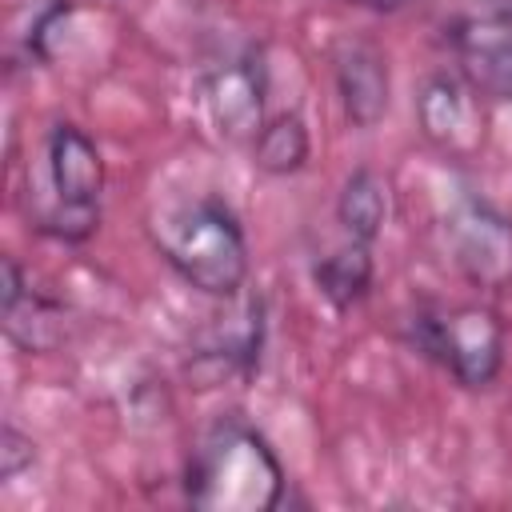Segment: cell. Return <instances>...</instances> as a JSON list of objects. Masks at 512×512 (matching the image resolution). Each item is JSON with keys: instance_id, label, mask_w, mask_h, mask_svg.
<instances>
[{"instance_id": "14", "label": "cell", "mask_w": 512, "mask_h": 512, "mask_svg": "<svg viewBox=\"0 0 512 512\" xmlns=\"http://www.w3.org/2000/svg\"><path fill=\"white\" fill-rule=\"evenodd\" d=\"M32 440L24 436V432H16L12 424H4V432H0V476L4 480H12L16 472H24L28 464H32Z\"/></svg>"}, {"instance_id": "11", "label": "cell", "mask_w": 512, "mask_h": 512, "mask_svg": "<svg viewBox=\"0 0 512 512\" xmlns=\"http://www.w3.org/2000/svg\"><path fill=\"white\" fill-rule=\"evenodd\" d=\"M0 312H4L8 340L16 348H24V352H48V348H56L64 340V308L44 300V296H36L32 288L16 304H8Z\"/></svg>"}, {"instance_id": "15", "label": "cell", "mask_w": 512, "mask_h": 512, "mask_svg": "<svg viewBox=\"0 0 512 512\" xmlns=\"http://www.w3.org/2000/svg\"><path fill=\"white\" fill-rule=\"evenodd\" d=\"M24 292H28V284H24L20 268H16V260H12V256H4V260H0V308L16 304Z\"/></svg>"}, {"instance_id": "5", "label": "cell", "mask_w": 512, "mask_h": 512, "mask_svg": "<svg viewBox=\"0 0 512 512\" xmlns=\"http://www.w3.org/2000/svg\"><path fill=\"white\" fill-rule=\"evenodd\" d=\"M448 244L464 276L488 292L512 284V220L480 200H464L448 216Z\"/></svg>"}, {"instance_id": "1", "label": "cell", "mask_w": 512, "mask_h": 512, "mask_svg": "<svg viewBox=\"0 0 512 512\" xmlns=\"http://www.w3.org/2000/svg\"><path fill=\"white\" fill-rule=\"evenodd\" d=\"M188 500L204 512H268L284 496V468L240 420H220L200 440L188 464Z\"/></svg>"}, {"instance_id": "4", "label": "cell", "mask_w": 512, "mask_h": 512, "mask_svg": "<svg viewBox=\"0 0 512 512\" xmlns=\"http://www.w3.org/2000/svg\"><path fill=\"white\" fill-rule=\"evenodd\" d=\"M412 340L452 368V376L468 388L492 384L504 360V328L488 308H452V312H420Z\"/></svg>"}, {"instance_id": "12", "label": "cell", "mask_w": 512, "mask_h": 512, "mask_svg": "<svg viewBox=\"0 0 512 512\" xmlns=\"http://www.w3.org/2000/svg\"><path fill=\"white\" fill-rule=\"evenodd\" d=\"M316 284L332 308H352L372 284V256L364 240H352L316 264Z\"/></svg>"}, {"instance_id": "16", "label": "cell", "mask_w": 512, "mask_h": 512, "mask_svg": "<svg viewBox=\"0 0 512 512\" xmlns=\"http://www.w3.org/2000/svg\"><path fill=\"white\" fill-rule=\"evenodd\" d=\"M356 4H372V8H396V4H404V0H356Z\"/></svg>"}, {"instance_id": "3", "label": "cell", "mask_w": 512, "mask_h": 512, "mask_svg": "<svg viewBox=\"0 0 512 512\" xmlns=\"http://www.w3.org/2000/svg\"><path fill=\"white\" fill-rule=\"evenodd\" d=\"M48 184L52 196L32 204L36 228L60 240H84L100 220L104 160L76 124H56L48 136Z\"/></svg>"}, {"instance_id": "6", "label": "cell", "mask_w": 512, "mask_h": 512, "mask_svg": "<svg viewBox=\"0 0 512 512\" xmlns=\"http://www.w3.org/2000/svg\"><path fill=\"white\" fill-rule=\"evenodd\" d=\"M476 88H464L452 76H432L420 92V128L448 156H472L484 136V116L472 100Z\"/></svg>"}, {"instance_id": "13", "label": "cell", "mask_w": 512, "mask_h": 512, "mask_svg": "<svg viewBox=\"0 0 512 512\" xmlns=\"http://www.w3.org/2000/svg\"><path fill=\"white\" fill-rule=\"evenodd\" d=\"M252 156H256V168L268 172V176L300 172L304 160H308V128H304V120L296 112H280L276 120H268L256 132Z\"/></svg>"}, {"instance_id": "10", "label": "cell", "mask_w": 512, "mask_h": 512, "mask_svg": "<svg viewBox=\"0 0 512 512\" xmlns=\"http://www.w3.org/2000/svg\"><path fill=\"white\" fill-rule=\"evenodd\" d=\"M336 216L344 224V232L352 240H364L372 244L384 228V216H388V192H384V180L372 172V168H356L348 180H344V192L336 200Z\"/></svg>"}, {"instance_id": "2", "label": "cell", "mask_w": 512, "mask_h": 512, "mask_svg": "<svg viewBox=\"0 0 512 512\" xmlns=\"http://www.w3.org/2000/svg\"><path fill=\"white\" fill-rule=\"evenodd\" d=\"M164 256L192 288L208 296H232L248 276L244 232L236 216L216 200H200L172 220Z\"/></svg>"}, {"instance_id": "9", "label": "cell", "mask_w": 512, "mask_h": 512, "mask_svg": "<svg viewBox=\"0 0 512 512\" xmlns=\"http://www.w3.org/2000/svg\"><path fill=\"white\" fill-rule=\"evenodd\" d=\"M456 56L468 84L484 96L512 100V28L508 24H464L456 32Z\"/></svg>"}, {"instance_id": "8", "label": "cell", "mask_w": 512, "mask_h": 512, "mask_svg": "<svg viewBox=\"0 0 512 512\" xmlns=\"http://www.w3.org/2000/svg\"><path fill=\"white\" fill-rule=\"evenodd\" d=\"M336 88L356 128H372L388 108V68L372 44L336 48Z\"/></svg>"}, {"instance_id": "7", "label": "cell", "mask_w": 512, "mask_h": 512, "mask_svg": "<svg viewBox=\"0 0 512 512\" xmlns=\"http://www.w3.org/2000/svg\"><path fill=\"white\" fill-rule=\"evenodd\" d=\"M208 108H212L216 128L228 140H248V136L256 140V132L264 128L260 124V112H264V68H260V56H240V60L220 64L208 76Z\"/></svg>"}]
</instances>
